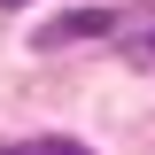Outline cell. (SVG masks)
I'll return each mask as SVG.
<instances>
[{"instance_id": "6da1fadb", "label": "cell", "mask_w": 155, "mask_h": 155, "mask_svg": "<svg viewBox=\"0 0 155 155\" xmlns=\"http://www.w3.org/2000/svg\"><path fill=\"white\" fill-rule=\"evenodd\" d=\"M109 31H116V16H109V8H70L62 23H47V31H39V47H70V39H109Z\"/></svg>"}, {"instance_id": "7a4b0ae2", "label": "cell", "mask_w": 155, "mask_h": 155, "mask_svg": "<svg viewBox=\"0 0 155 155\" xmlns=\"http://www.w3.org/2000/svg\"><path fill=\"white\" fill-rule=\"evenodd\" d=\"M0 155H93L85 140H62V132H39V140H16V147H0Z\"/></svg>"}, {"instance_id": "3957f363", "label": "cell", "mask_w": 155, "mask_h": 155, "mask_svg": "<svg viewBox=\"0 0 155 155\" xmlns=\"http://www.w3.org/2000/svg\"><path fill=\"white\" fill-rule=\"evenodd\" d=\"M0 8H23V0H0Z\"/></svg>"}]
</instances>
